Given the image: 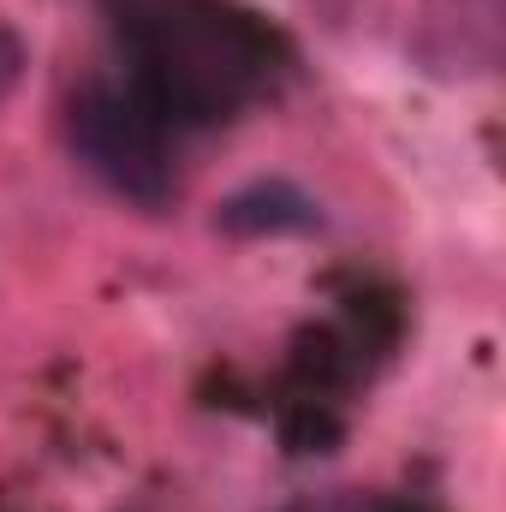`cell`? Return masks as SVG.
Returning <instances> with one entry per match:
<instances>
[{"instance_id": "6da1fadb", "label": "cell", "mask_w": 506, "mask_h": 512, "mask_svg": "<svg viewBox=\"0 0 506 512\" xmlns=\"http://www.w3.org/2000/svg\"><path fill=\"white\" fill-rule=\"evenodd\" d=\"M66 137H72V155L137 209H167L179 179H173V155H167V137L161 120L149 114L143 96H131L120 84H84L66 108Z\"/></svg>"}, {"instance_id": "7a4b0ae2", "label": "cell", "mask_w": 506, "mask_h": 512, "mask_svg": "<svg viewBox=\"0 0 506 512\" xmlns=\"http://www.w3.org/2000/svg\"><path fill=\"white\" fill-rule=\"evenodd\" d=\"M417 54L441 78H483L501 60V0H423Z\"/></svg>"}, {"instance_id": "3957f363", "label": "cell", "mask_w": 506, "mask_h": 512, "mask_svg": "<svg viewBox=\"0 0 506 512\" xmlns=\"http://www.w3.org/2000/svg\"><path fill=\"white\" fill-rule=\"evenodd\" d=\"M215 227H227V233H239V239H280V233H310V227H322V215H316V203L298 191V185H286V179H256L245 191H233L221 209H215Z\"/></svg>"}, {"instance_id": "277c9868", "label": "cell", "mask_w": 506, "mask_h": 512, "mask_svg": "<svg viewBox=\"0 0 506 512\" xmlns=\"http://www.w3.org/2000/svg\"><path fill=\"white\" fill-rule=\"evenodd\" d=\"M24 66H30V54H24V36L0 18V102L18 90V78H24Z\"/></svg>"}, {"instance_id": "5b68a950", "label": "cell", "mask_w": 506, "mask_h": 512, "mask_svg": "<svg viewBox=\"0 0 506 512\" xmlns=\"http://www.w3.org/2000/svg\"><path fill=\"white\" fill-rule=\"evenodd\" d=\"M286 512H381V507L364 501V495H328V501H304V507H286Z\"/></svg>"}]
</instances>
